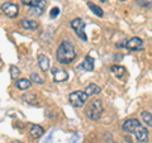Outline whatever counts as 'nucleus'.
<instances>
[{"instance_id":"nucleus-1","label":"nucleus","mask_w":152,"mask_h":143,"mask_svg":"<svg viewBox=\"0 0 152 143\" xmlns=\"http://www.w3.org/2000/svg\"><path fill=\"white\" fill-rule=\"evenodd\" d=\"M76 58L75 46L70 41H62L56 51V60L61 65H69Z\"/></svg>"},{"instance_id":"nucleus-2","label":"nucleus","mask_w":152,"mask_h":143,"mask_svg":"<svg viewBox=\"0 0 152 143\" xmlns=\"http://www.w3.org/2000/svg\"><path fill=\"white\" fill-rule=\"evenodd\" d=\"M104 108H103V103L102 100H93V101L89 103V105L86 107V117L90 119V120H99L100 117L103 115Z\"/></svg>"},{"instance_id":"nucleus-3","label":"nucleus","mask_w":152,"mask_h":143,"mask_svg":"<svg viewBox=\"0 0 152 143\" xmlns=\"http://www.w3.org/2000/svg\"><path fill=\"white\" fill-rule=\"evenodd\" d=\"M88 94L85 91H80V90H76V91L71 93L69 95V101L74 108H83L88 101Z\"/></svg>"},{"instance_id":"nucleus-4","label":"nucleus","mask_w":152,"mask_h":143,"mask_svg":"<svg viewBox=\"0 0 152 143\" xmlns=\"http://www.w3.org/2000/svg\"><path fill=\"white\" fill-rule=\"evenodd\" d=\"M70 26L74 29L75 34L80 39L84 41V42L88 41V36H86V32H85V22L81 18H75V19H72L71 23H70Z\"/></svg>"},{"instance_id":"nucleus-5","label":"nucleus","mask_w":152,"mask_h":143,"mask_svg":"<svg viewBox=\"0 0 152 143\" xmlns=\"http://www.w3.org/2000/svg\"><path fill=\"white\" fill-rule=\"evenodd\" d=\"M126 47L127 50H129L132 52H137V51H142L143 50V41L141 39L140 37H133L131 39L126 41L124 43L118 45V47Z\"/></svg>"},{"instance_id":"nucleus-6","label":"nucleus","mask_w":152,"mask_h":143,"mask_svg":"<svg viewBox=\"0 0 152 143\" xmlns=\"http://www.w3.org/2000/svg\"><path fill=\"white\" fill-rule=\"evenodd\" d=\"M0 9H1V12L9 18H17L19 14V7L13 3H4L3 5L0 7Z\"/></svg>"},{"instance_id":"nucleus-7","label":"nucleus","mask_w":152,"mask_h":143,"mask_svg":"<svg viewBox=\"0 0 152 143\" xmlns=\"http://www.w3.org/2000/svg\"><path fill=\"white\" fill-rule=\"evenodd\" d=\"M140 125H141V122L138 120V119L132 118V119H127V120L123 123L122 129H123V132H126V133H133V134H134L136 129Z\"/></svg>"},{"instance_id":"nucleus-8","label":"nucleus","mask_w":152,"mask_h":143,"mask_svg":"<svg viewBox=\"0 0 152 143\" xmlns=\"http://www.w3.org/2000/svg\"><path fill=\"white\" fill-rule=\"evenodd\" d=\"M46 7H47V0H38L36 4H33L32 7H29L31 14L34 17H41L42 14L45 13Z\"/></svg>"},{"instance_id":"nucleus-9","label":"nucleus","mask_w":152,"mask_h":143,"mask_svg":"<svg viewBox=\"0 0 152 143\" xmlns=\"http://www.w3.org/2000/svg\"><path fill=\"white\" fill-rule=\"evenodd\" d=\"M51 74H52V76H53L55 82H64V81H66L69 79L67 71H65L62 69H58V67H52Z\"/></svg>"},{"instance_id":"nucleus-10","label":"nucleus","mask_w":152,"mask_h":143,"mask_svg":"<svg viewBox=\"0 0 152 143\" xmlns=\"http://www.w3.org/2000/svg\"><path fill=\"white\" fill-rule=\"evenodd\" d=\"M134 137H136V141L138 142V143H145V142L148 141V131H147L146 128L141 124V125L136 129Z\"/></svg>"},{"instance_id":"nucleus-11","label":"nucleus","mask_w":152,"mask_h":143,"mask_svg":"<svg viewBox=\"0 0 152 143\" xmlns=\"http://www.w3.org/2000/svg\"><path fill=\"white\" fill-rule=\"evenodd\" d=\"M94 65H95V62H94L93 57L91 56H86L84 58L83 63L80 65V69H83L84 71H88V72H91V71H94Z\"/></svg>"},{"instance_id":"nucleus-12","label":"nucleus","mask_w":152,"mask_h":143,"mask_svg":"<svg viewBox=\"0 0 152 143\" xmlns=\"http://www.w3.org/2000/svg\"><path fill=\"white\" fill-rule=\"evenodd\" d=\"M37 61H38V66H39V69L46 72V71L50 70V58L45 55H38L37 57Z\"/></svg>"},{"instance_id":"nucleus-13","label":"nucleus","mask_w":152,"mask_h":143,"mask_svg":"<svg viewBox=\"0 0 152 143\" xmlns=\"http://www.w3.org/2000/svg\"><path fill=\"white\" fill-rule=\"evenodd\" d=\"M20 26H22V28H24L27 31H36L37 28L39 27L37 20H31V19H22Z\"/></svg>"},{"instance_id":"nucleus-14","label":"nucleus","mask_w":152,"mask_h":143,"mask_svg":"<svg viewBox=\"0 0 152 143\" xmlns=\"http://www.w3.org/2000/svg\"><path fill=\"white\" fill-rule=\"evenodd\" d=\"M31 136L32 138H34V139H38L39 137L43 136V133H45V129L42 128L41 125H38V124H31Z\"/></svg>"},{"instance_id":"nucleus-15","label":"nucleus","mask_w":152,"mask_h":143,"mask_svg":"<svg viewBox=\"0 0 152 143\" xmlns=\"http://www.w3.org/2000/svg\"><path fill=\"white\" fill-rule=\"evenodd\" d=\"M84 91L88 94V96H93V95L100 94L102 93V88L99 86V85H96V84H89L88 86L85 88Z\"/></svg>"},{"instance_id":"nucleus-16","label":"nucleus","mask_w":152,"mask_h":143,"mask_svg":"<svg viewBox=\"0 0 152 143\" xmlns=\"http://www.w3.org/2000/svg\"><path fill=\"white\" fill-rule=\"evenodd\" d=\"M110 71H112V74L115 76L117 79H123V76L127 74L126 67H123V66H119V65H114V66H112V67H110Z\"/></svg>"},{"instance_id":"nucleus-17","label":"nucleus","mask_w":152,"mask_h":143,"mask_svg":"<svg viewBox=\"0 0 152 143\" xmlns=\"http://www.w3.org/2000/svg\"><path fill=\"white\" fill-rule=\"evenodd\" d=\"M15 86L19 90H27L32 86V82H31V80H28V79H19L15 81Z\"/></svg>"},{"instance_id":"nucleus-18","label":"nucleus","mask_w":152,"mask_h":143,"mask_svg":"<svg viewBox=\"0 0 152 143\" xmlns=\"http://www.w3.org/2000/svg\"><path fill=\"white\" fill-rule=\"evenodd\" d=\"M88 7H89V9H90V10H91L96 17L102 18V17L104 15V10H103L100 7H98L96 4H94V3H91V1H88Z\"/></svg>"},{"instance_id":"nucleus-19","label":"nucleus","mask_w":152,"mask_h":143,"mask_svg":"<svg viewBox=\"0 0 152 143\" xmlns=\"http://www.w3.org/2000/svg\"><path fill=\"white\" fill-rule=\"evenodd\" d=\"M22 100L27 104H31V105H36L37 98L34 94H24V95H22Z\"/></svg>"},{"instance_id":"nucleus-20","label":"nucleus","mask_w":152,"mask_h":143,"mask_svg":"<svg viewBox=\"0 0 152 143\" xmlns=\"http://www.w3.org/2000/svg\"><path fill=\"white\" fill-rule=\"evenodd\" d=\"M141 118L143 123L147 125V127H152V114L148 113V112H142L141 113Z\"/></svg>"},{"instance_id":"nucleus-21","label":"nucleus","mask_w":152,"mask_h":143,"mask_svg":"<svg viewBox=\"0 0 152 143\" xmlns=\"http://www.w3.org/2000/svg\"><path fill=\"white\" fill-rule=\"evenodd\" d=\"M9 70H10V77H12L13 80H17V79L19 77V75H20V71H19V69L17 67V66L12 65Z\"/></svg>"},{"instance_id":"nucleus-22","label":"nucleus","mask_w":152,"mask_h":143,"mask_svg":"<svg viewBox=\"0 0 152 143\" xmlns=\"http://www.w3.org/2000/svg\"><path fill=\"white\" fill-rule=\"evenodd\" d=\"M31 81H33V82H36L38 85H43L45 84V80L42 79L38 74H32L31 75Z\"/></svg>"},{"instance_id":"nucleus-23","label":"nucleus","mask_w":152,"mask_h":143,"mask_svg":"<svg viewBox=\"0 0 152 143\" xmlns=\"http://www.w3.org/2000/svg\"><path fill=\"white\" fill-rule=\"evenodd\" d=\"M137 4L143 9H148L152 7V0H137Z\"/></svg>"},{"instance_id":"nucleus-24","label":"nucleus","mask_w":152,"mask_h":143,"mask_svg":"<svg viewBox=\"0 0 152 143\" xmlns=\"http://www.w3.org/2000/svg\"><path fill=\"white\" fill-rule=\"evenodd\" d=\"M58 14H60V9L58 8H52L51 12H50V17L52 19H55V18L58 17Z\"/></svg>"},{"instance_id":"nucleus-25","label":"nucleus","mask_w":152,"mask_h":143,"mask_svg":"<svg viewBox=\"0 0 152 143\" xmlns=\"http://www.w3.org/2000/svg\"><path fill=\"white\" fill-rule=\"evenodd\" d=\"M22 1V4H24V5H27V7H32L33 4H36L38 0H20Z\"/></svg>"},{"instance_id":"nucleus-26","label":"nucleus","mask_w":152,"mask_h":143,"mask_svg":"<svg viewBox=\"0 0 152 143\" xmlns=\"http://www.w3.org/2000/svg\"><path fill=\"white\" fill-rule=\"evenodd\" d=\"M100 1H102V3H107V1H108V0H100Z\"/></svg>"},{"instance_id":"nucleus-27","label":"nucleus","mask_w":152,"mask_h":143,"mask_svg":"<svg viewBox=\"0 0 152 143\" xmlns=\"http://www.w3.org/2000/svg\"><path fill=\"white\" fill-rule=\"evenodd\" d=\"M119 1H126V0H119Z\"/></svg>"},{"instance_id":"nucleus-28","label":"nucleus","mask_w":152,"mask_h":143,"mask_svg":"<svg viewBox=\"0 0 152 143\" xmlns=\"http://www.w3.org/2000/svg\"><path fill=\"white\" fill-rule=\"evenodd\" d=\"M15 143H20V142H18V141H17V142H15Z\"/></svg>"}]
</instances>
